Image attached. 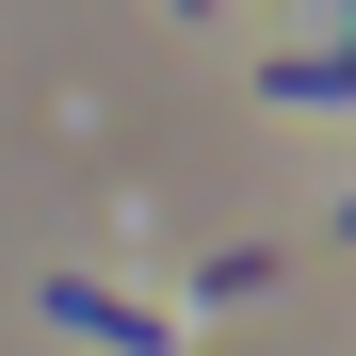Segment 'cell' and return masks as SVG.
I'll return each mask as SVG.
<instances>
[{"instance_id":"cell-4","label":"cell","mask_w":356,"mask_h":356,"mask_svg":"<svg viewBox=\"0 0 356 356\" xmlns=\"http://www.w3.org/2000/svg\"><path fill=\"white\" fill-rule=\"evenodd\" d=\"M178 17H211V0H178Z\"/></svg>"},{"instance_id":"cell-1","label":"cell","mask_w":356,"mask_h":356,"mask_svg":"<svg viewBox=\"0 0 356 356\" xmlns=\"http://www.w3.org/2000/svg\"><path fill=\"white\" fill-rule=\"evenodd\" d=\"M49 324H81V340H113V356H178V324L130 308V291H97V275H49Z\"/></svg>"},{"instance_id":"cell-2","label":"cell","mask_w":356,"mask_h":356,"mask_svg":"<svg viewBox=\"0 0 356 356\" xmlns=\"http://www.w3.org/2000/svg\"><path fill=\"white\" fill-rule=\"evenodd\" d=\"M259 97H356V49H275Z\"/></svg>"},{"instance_id":"cell-3","label":"cell","mask_w":356,"mask_h":356,"mask_svg":"<svg viewBox=\"0 0 356 356\" xmlns=\"http://www.w3.org/2000/svg\"><path fill=\"white\" fill-rule=\"evenodd\" d=\"M195 291H211V308H243V291H275V243H211V259H195Z\"/></svg>"}]
</instances>
